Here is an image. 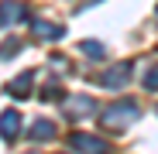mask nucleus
<instances>
[{"label":"nucleus","instance_id":"nucleus-1","mask_svg":"<svg viewBox=\"0 0 158 154\" xmlns=\"http://www.w3.org/2000/svg\"><path fill=\"white\" fill-rule=\"evenodd\" d=\"M134 120H138V106L131 99L114 103L110 110H103V123H110V127H127V123H134Z\"/></svg>","mask_w":158,"mask_h":154},{"label":"nucleus","instance_id":"nucleus-2","mask_svg":"<svg viewBox=\"0 0 158 154\" xmlns=\"http://www.w3.org/2000/svg\"><path fill=\"white\" fill-rule=\"evenodd\" d=\"M127 79H131V65H117L114 72H107V75H103L100 82L107 86V89H120V86H124Z\"/></svg>","mask_w":158,"mask_h":154},{"label":"nucleus","instance_id":"nucleus-3","mask_svg":"<svg viewBox=\"0 0 158 154\" xmlns=\"http://www.w3.org/2000/svg\"><path fill=\"white\" fill-rule=\"evenodd\" d=\"M17 123H21V116H17L14 110H7L4 116H0V134H4L7 140H14V137H17Z\"/></svg>","mask_w":158,"mask_h":154},{"label":"nucleus","instance_id":"nucleus-4","mask_svg":"<svg viewBox=\"0 0 158 154\" xmlns=\"http://www.w3.org/2000/svg\"><path fill=\"white\" fill-rule=\"evenodd\" d=\"M21 14H24V7H21V4H14V0H7V4L0 7V28H4V24H14Z\"/></svg>","mask_w":158,"mask_h":154},{"label":"nucleus","instance_id":"nucleus-5","mask_svg":"<svg viewBox=\"0 0 158 154\" xmlns=\"http://www.w3.org/2000/svg\"><path fill=\"white\" fill-rule=\"evenodd\" d=\"M72 147H83V151H103V140H100V137H89V134H76V137H72Z\"/></svg>","mask_w":158,"mask_h":154},{"label":"nucleus","instance_id":"nucleus-6","mask_svg":"<svg viewBox=\"0 0 158 154\" xmlns=\"http://www.w3.org/2000/svg\"><path fill=\"white\" fill-rule=\"evenodd\" d=\"M31 28H35V34H41V38H59V34H62L59 24H48V21H35Z\"/></svg>","mask_w":158,"mask_h":154},{"label":"nucleus","instance_id":"nucleus-7","mask_svg":"<svg viewBox=\"0 0 158 154\" xmlns=\"http://www.w3.org/2000/svg\"><path fill=\"white\" fill-rule=\"evenodd\" d=\"M55 134V127H52L48 120H35V127H31V140H45V137H52Z\"/></svg>","mask_w":158,"mask_h":154},{"label":"nucleus","instance_id":"nucleus-8","mask_svg":"<svg viewBox=\"0 0 158 154\" xmlns=\"http://www.w3.org/2000/svg\"><path fill=\"white\" fill-rule=\"evenodd\" d=\"M28 86H31V72L28 75H17V79L7 86V93H28Z\"/></svg>","mask_w":158,"mask_h":154},{"label":"nucleus","instance_id":"nucleus-9","mask_svg":"<svg viewBox=\"0 0 158 154\" xmlns=\"http://www.w3.org/2000/svg\"><path fill=\"white\" fill-rule=\"evenodd\" d=\"M83 51H86L89 58H103V55H107V48L96 45V41H83Z\"/></svg>","mask_w":158,"mask_h":154},{"label":"nucleus","instance_id":"nucleus-10","mask_svg":"<svg viewBox=\"0 0 158 154\" xmlns=\"http://www.w3.org/2000/svg\"><path fill=\"white\" fill-rule=\"evenodd\" d=\"M89 110H93L89 99H76V103H69V113H89Z\"/></svg>","mask_w":158,"mask_h":154},{"label":"nucleus","instance_id":"nucleus-11","mask_svg":"<svg viewBox=\"0 0 158 154\" xmlns=\"http://www.w3.org/2000/svg\"><path fill=\"white\" fill-rule=\"evenodd\" d=\"M17 48H21V41H17V38H10V41H7L4 48H0V58H10V55H14Z\"/></svg>","mask_w":158,"mask_h":154},{"label":"nucleus","instance_id":"nucleus-12","mask_svg":"<svg viewBox=\"0 0 158 154\" xmlns=\"http://www.w3.org/2000/svg\"><path fill=\"white\" fill-rule=\"evenodd\" d=\"M144 86H148V89H158V69H151V72L144 75Z\"/></svg>","mask_w":158,"mask_h":154}]
</instances>
